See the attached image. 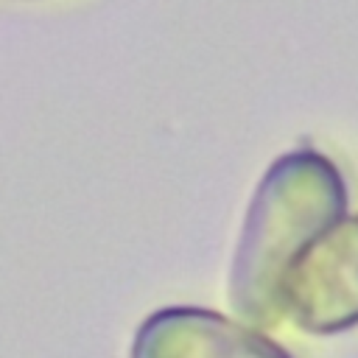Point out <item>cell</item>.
I'll return each instance as SVG.
<instances>
[{"mask_svg":"<svg viewBox=\"0 0 358 358\" xmlns=\"http://www.w3.org/2000/svg\"><path fill=\"white\" fill-rule=\"evenodd\" d=\"M347 213L341 171L316 148L280 154L263 173L238 238L229 299L238 316L274 327L285 282L302 252Z\"/></svg>","mask_w":358,"mask_h":358,"instance_id":"obj_1","label":"cell"},{"mask_svg":"<svg viewBox=\"0 0 358 358\" xmlns=\"http://www.w3.org/2000/svg\"><path fill=\"white\" fill-rule=\"evenodd\" d=\"M282 305L308 333L324 336L358 324V215L341 218L302 252Z\"/></svg>","mask_w":358,"mask_h":358,"instance_id":"obj_2","label":"cell"},{"mask_svg":"<svg viewBox=\"0 0 358 358\" xmlns=\"http://www.w3.org/2000/svg\"><path fill=\"white\" fill-rule=\"evenodd\" d=\"M129 358H291L277 341L207 308L154 310L134 333Z\"/></svg>","mask_w":358,"mask_h":358,"instance_id":"obj_3","label":"cell"}]
</instances>
